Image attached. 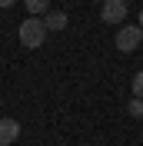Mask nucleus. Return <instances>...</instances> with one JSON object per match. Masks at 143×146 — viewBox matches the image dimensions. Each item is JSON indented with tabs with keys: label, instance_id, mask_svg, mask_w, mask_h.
<instances>
[{
	"label": "nucleus",
	"instance_id": "nucleus-1",
	"mask_svg": "<svg viewBox=\"0 0 143 146\" xmlns=\"http://www.w3.org/2000/svg\"><path fill=\"white\" fill-rule=\"evenodd\" d=\"M47 23L40 17H27L23 23H20V43L27 46V50H37V46H43V40H47Z\"/></svg>",
	"mask_w": 143,
	"mask_h": 146
},
{
	"label": "nucleus",
	"instance_id": "nucleus-2",
	"mask_svg": "<svg viewBox=\"0 0 143 146\" xmlns=\"http://www.w3.org/2000/svg\"><path fill=\"white\" fill-rule=\"evenodd\" d=\"M113 43H116V50L120 53H133L136 46L143 43V30H140V23H126V27H120V33L113 36Z\"/></svg>",
	"mask_w": 143,
	"mask_h": 146
},
{
	"label": "nucleus",
	"instance_id": "nucleus-3",
	"mask_svg": "<svg viewBox=\"0 0 143 146\" xmlns=\"http://www.w3.org/2000/svg\"><path fill=\"white\" fill-rule=\"evenodd\" d=\"M100 17H103V23H123L126 20V3L123 0H107L103 10H100Z\"/></svg>",
	"mask_w": 143,
	"mask_h": 146
},
{
	"label": "nucleus",
	"instance_id": "nucleus-4",
	"mask_svg": "<svg viewBox=\"0 0 143 146\" xmlns=\"http://www.w3.org/2000/svg\"><path fill=\"white\" fill-rule=\"evenodd\" d=\"M17 136H20V123L13 116H0V146L13 143Z\"/></svg>",
	"mask_w": 143,
	"mask_h": 146
},
{
	"label": "nucleus",
	"instance_id": "nucleus-5",
	"mask_svg": "<svg viewBox=\"0 0 143 146\" xmlns=\"http://www.w3.org/2000/svg\"><path fill=\"white\" fill-rule=\"evenodd\" d=\"M43 23H47V30H63L67 27V13H63V10H50L43 17Z\"/></svg>",
	"mask_w": 143,
	"mask_h": 146
},
{
	"label": "nucleus",
	"instance_id": "nucleus-6",
	"mask_svg": "<svg viewBox=\"0 0 143 146\" xmlns=\"http://www.w3.org/2000/svg\"><path fill=\"white\" fill-rule=\"evenodd\" d=\"M30 17H40V13H50V0H23Z\"/></svg>",
	"mask_w": 143,
	"mask_h": 146
},
{
	"label": "nucleus",
	"instance_id": "nucleus-7",
	"mask_svg": "<svg viewBox=\"0 0 143 146\" xmlns=\"http://www.w3.org/2000/svg\"><path fill=\"white\" fill-rule=\"evenodd\" d=\"M133 96H136V100H143V70L133 73Z\"/></svg>",
	"mask_w": 143,
	"mask_h": 146
},
{
	"label": "nucleus",
	"instance_id": "nucleus-8",
	"mask_svg": "<svg viewBox=\"0 0 143 146\" xmlns=\"http://www.w3.org/2000/svg\"><path fill=\"white\" fill-rule=\"evenodd\" d=\"M126 110H130V116H143V100H136V96H133Z\"/></svg>",
	"mask_w": 143,
	"mask_h": 146
},
{
	"label": "nucleus",
	"instance_id": "nucleus-9",
	"mask_svg": "<svg viewBox=\"0 0 143 146\" xmlns=\"http://www.w3.org/2000/svg\"><path fill=\"white\" fill-rule=\"evenodd\" d=\"M13 3H17V0H0V7H13Z\"/></svg>",
	"mask_w": 143,
	"mask_h": 146
},
{
	"label": "nucleus",
	"instance_id": "nucleus-10",
	"mask_svg": "<svg viewBox=\"0 0 143 146\" xmlns=\"http://www.w3.org/2000/svg\"><path fill=\"white\" fill-rule=\"evenodd\" d=\"M140 30H143V10H140Z\"/></svg>",
	"mask_w": 143,
	"mask_h": 146
},
{
	"label": "nucleus",
	"instance_id": "nucleus-11",
	"mask_svg": "<svg viewBox=\"0 0 143 146\" xmlns=\"http://www.w3.org/2000/svg\"><path fill=\"white\" fill-rule=\"evenodd\" d=\"M123 3H130V0H123Z\"/></svg>",
	"mask_w": 143,
	"mask_h": 146
}]
</instances>
